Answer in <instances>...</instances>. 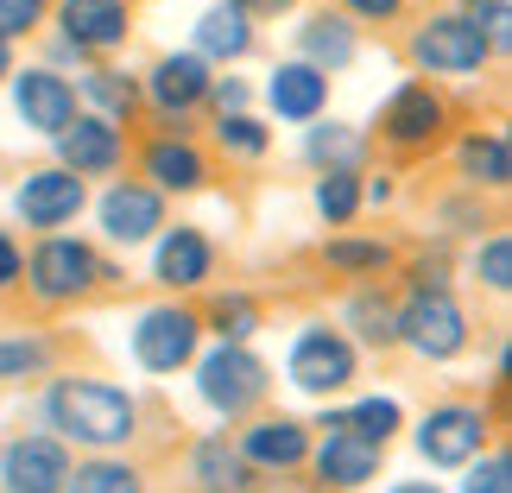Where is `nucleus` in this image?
Segmentation results:
<instances>
[{"label":"nucleus","instance_id":"nucleus-30","mask_svg":"<svg viewBox=\"0 0 512 493\" xmlns=\"http://www.w3.org/2000/svg\"><path fill=\"white\" fill-rule=\"evenodd\" d=\"M64 493H146V475L121 456H89V462L70 468Z\"/></svg>","mask_w":512,"mask_h":493},{"label":"nucleus","instance_id":"nucleus-8","mask_svg":"<svg viewBox=\"0 0 512 493\" xmlns=\"http://www.w3.org/2000/svg\"><path fill=\"white\" fill-rule=\"evenodd\" d=\"M285 373H291V386H298V392H310V399H329V392H342V386L354 380V342H348L342 329L317 323V329H304L298 342H291Z\"/></svg>","mask_w":512,"mask_h":493},{"label":"nucleus","instance_id":"nucleus-24","mask_svg":"<svg viewBox=\"0 0 512 493\" xmlns=\"http://www.w3.org/2000/svg\"><path fill=\"white\" fill-rule=\"evenodd\" d=\"M190 481L203 493H253V468L234 456L228 437H203L196 456H190Z\"/></svg>","mask_w":512,"mask_h":493},{"label":"nucleus","instance_id":"nucleus-37","mask_svg":"<svg viewBox=\"0 0 512 493\" xmlns=\"http://www.w3.org/2000/svg\"><path fill=\"white\" fill-rule=\"evenodd\" d=\"M475 279H481L487 291H506V285H512V241H506V234H494V241L475 253Z\"/></svg>","mask_w":512,"mask_h":493},{"label":"nucleus","instance_id":"nucleus-29","mask_svg":"<svg viewBox=\"0 0 512 493\" xmlns=\"http://www.w3.org/2000/svg\"><path fill=\"white\" fill-rule=\"evenodd\" d=\"M83 102L95 108V121L121 127L127 114L140 108V83H133L127 70H89V76H83Z\"/></svg>","mask_w":512,"mask_h":493},{"label":"nucleus","instance_id":"nucleus-41","mask_svg":"<svg viewBox=\"0 0 512 493\" xmlns=\"http://www.w3.org/2000/svg\"><path fill=\"white\" fill-rule=\"evenodd\" d=\"M19 266H26V253H19V241L7 228H0V291H13L19 285Z\"/></svg>","mask_w":512,"mask_h":493},{"label":"nucleus","instance_id":"nucleus-1","mask_svg":"<svg viewBox=\"0 0 512 493\" xmlns=\"http://www.w3.org/2000/svg\"><path fill=\"white\" fill-rule=\"evenodd\" d=\"M45 418H51V430H57L64 449L83 443V449H95V456H108V449L140 437V405H133V392H121L114 380H83V373L51 380Z\"/></svg>","mask_w":512,"mask_h":493},{"label":"nucleus","instance_id":"nucleus-7","mask_svg":"<svg viewBox=\"0 0 512 493\" xmlns=\"http://www.w3.org/2000/svg\"><path fill=\"white\" fill-rule=\"evenodd\" d=\"M487 449V411L468 405V399H443L424 411L418 424V456L430 468H468Z\"/></svg>","mask_w":512,"mask_h":493},{"label":"nucleus","instance_id":"nucleus-42","mask_svg":"<svg viewBox=\"0 0 512 493\" xmlns=\"http://www.w3.org/2000/svg\"><path fill=\"white\" fill-rule=\"evenodd\" d=\"M399 7L405 0H342V19L354 13V19H399Z\"/></svg>","mask_w":512,"mask_h":493},{"label":"nucleus","instance_id":"nucleus-43","mask_svg":"<svg viewBox=\"0 0 512 493\" xmlns=\"http://www.w3.org/2000/svg\"><path fill=\"white\" fill-rule=\"evenodd\" d=\"M234 7H241L247 19H279V13L298 7V0H234Z\"/></svg>","mask_w":512,"mask_h":493},{"label":"nucleus","instance_id":"nucleus-25","mask_svg":"<svg viewBox=\"0 0 512 493\" xmlns=\"http://www.w3.org/2000/svg\"><path fill=\"white\" fill-rule=\"evenodd\" d=\"M456 165H462V184H468V190H506V184H512L506 133H468L462 152H456Z\"/></svg>","mask_w":512,"mask_h":493},{"label":"nucleus","instance_id":"nucleus-12","mask_svg":"<svg viewBox=\"0 0 512 493\" xmlns=\"http://www.w3.org/2000/svg\"><path fill=\"white\" fill-rule=\"evenodd\" d=\"M70 468L76 462L57 437H13L0 449V481H7V493H64Z\"/></svg>","mask_w":512,"mask_h":493},{"label":"nucleus","instance_id":"nucleus-39","mask_svg":"<svg viewBox=\"0 0 512 493\" xmlns=\"http://www.w3.org/2000/svg\"><path fill=\"white\" fill-rule=\"evenodd\" d=\"M411 291H449V253H418L411 260Z\"/></svg>","mask_w":512,"mask_h":493},{"label":"nucleus","instance_id":"nucleus-5","mask_svg":"<svg viewBox=\"0 0 512 493\" xmlns=\"http://www.w3.org/2000/svg\"><path fill=\"white\" fill-rule=\"evenodd\" d=\"M399 342H411L424 361H456L468 348V310L449 291H411L399 304Z\"/></svg>","mask_w":512,"mask_h":493},{"label":"nucleus","instance_id":"nucleus-32","mask_svg":"<svg viewBox=\"0 0 512 493\" xmlns=\"http://www.w3.org/2000/svg\"><path fill=\"white\" fill-rule=\"evenodd\" d=\"M209 329L222 335V342L247 348V335L260 329V304H253L247 291H215V298H209Z\"/></svg>","mask_w":512,"mask_h":493},{"label":"nucleus","instance_id":"nucleus-26","mask_svg":"<svg viewBox=\"0 0 512 493\" xmlns=\"http://www.w3.org/2000/svg\"><path fill=\"white\" fill-rule=\"evenodd\" d=\"M304 159L317 165L323 177H329V171H361L367 140H361L354 127H342V121H310V133H304Z\"/></svg>","mask_w":512,"mask_h":493},{"label":"nucleus","instance_id":"nucleus-9","mask_svg":"<svg viewBox=\"0 0 512 493\" xmlns=\"http://www.w3.org/2000/svg\"><path fill=\"white\" fill-rule=\"evenodd\" d=\"M443 127H449V102L430 83H405V89H392L386 95V108H380V133L392 146H405V152H424V146H437L443 140Z\"/></svg>","mask_w":512,"mask_h":493},{"label":"nucleus","instance_id":"nucleus-17","mask_svg":"<svg viewBox=\"0 0 512 493\" xmlns=\"http://www.w3.org/2000/svg\"><path fill=\"white\" fill-rule=\"evenodd\" d=\"M57 152H64L70 177H108V171H121L127 140H121V127L95 121V114H76V121L57 133Z\"/></svg>","mask_w":512,"mask_h":493},{"label":"nucleus","instance_id":"nucleus-28","mask_svg":"<svg viewBox=\"0 0 512 493\" xmlns=\"http://www.w3.org/2000/svg\"><path fill=\"white\" fill-rule=\"evenodd\" d=\"M342 323H348L354 335H361L367 348H392V342H399V304H392L380 285L354 291V298H348V310H342Z\"/></svg>","mask_w":512,"mask_h":493},{"label":"nucleus","instance_id":"nucleus-13","mask_svg":"<svg viewBox=\"0 0 512 493\" xmlns=\"http://www.w3.org/2000/svg\"><path fill=\"white\" fill-rule=\"evenodd\" d=\"M234 456H241L253 475H291L310 456V430L298 418H253L241 437H234Z\"/></svg>","mask_w":512,"mask_h":493},{"label":"nucleus","instance_id":"nucleus-27","mask_svg":"<svg viewBox=\"0 0 512 493\" xmlns=\"http://www.w3.org/2000/svg\"><path fill=\"white\" fill-rule=\"evenodd\" d=\"M399 399H354L348 411H329L323 430H348L354 443H373V449H386L392 443V430H399Z\"/></svg>","mask_w":512,"mask_h":493},{"label":"nucleus","instance_id":"nucleus-35","mask_svg":"<svg viewBox=\"0 0 512 493\" xmlns=\"http://www.w3.org/2000/svg\"><path fill=\"white\" fill-rule=\"evenodd\" d=\"M215 140H222V152H234V159H266L272 127H260L253 114H222V121H215Z\"/></svg>","mask_w":512,"mask_h":493},{"label":"nucleus","instance_id":"nucleus-3","mask_svg":"<svg viewBox=\"0 0 512 493\" xmlns=\"http://www.w3.org/2000/svg\"><path fill=\"white\" fill-rule=\"evenodd\" d=\"M196 392H203V405L215 418H247V411H260V399L272 392V367L260 361L253 348H209L203 361H196Z\"/></svg>","mask_w":512,"mask_h":493},{"label":"nucleus","instance_id":"nucleus-15","mask_svg":"<svg viewBox=\"0 0 512 493\" xmlns=\"http://www.w3.org/2000/svg\"><path fill=\"white\" fill-rule=\"evenodd\" d=\"M209 272H215V241L203 228H165L159 234V247H152V279H159L165 291H196V285H209Z\"/></svg>","mask_w":512,"mask_h":493},{"label":"nucleus","instance_id":"nucleus-11","mask_svg":"<svg viewBox=\"0 0 512 493\" xmlns=\"http://www.w3.org/2000/svg\"><path fill=\"white\" fill-rule=\"evenodd\" d=\"M13 108H19V121H26L32 133H45V140H57L76 114V83L70 76H57L51 64H38V70H13Z\"/></svg>","mask_w":512,"mask_h":493},{"label":"nucleus","instance_id":"nucleus-14","mask_svg":"<svg viewBox=\"0 0 512 493\" xmlns=\"http://www.w3.org/2000/svg\"><path fill=\"white\" fill-rule=\"evenodd\" d=\"M57 32L83 57L114 51V45H127V32H133V7L127 0H57Z\"/></svg>","mask_w":512,"mask_h":493},{"label":"nucleus","instance_id":"nucleus-6","mask_svg":"<svg viewBox=\"0 0 512 493\" xmlns=\"http://www.w3.org/2000/svg\"><path fill=\"white\" fill-rule=\"evenodd\" d=\"M196 342H203V317L184 304H152L133 323V361L146 373H177L196 361Z\"/></svg>","mask_w":512,"mask_h":493},{"label":"nucleus","instance_id":"nucleus-2","mask_svg":"<svg viewBox=\"0 0 512 493\" xmlns=\"http://www.w3.org/2000/svg\"><path fill=\"white\" fill-rule=\"evenodd\" d=\"M19 279H26V291L38 304H76V298H89L102 279H114V272L102 266V253H95L89 241H76V234H45L32 253H26V266H19Z\"/></svg>","mask_w":512,"mask_h":493},{"label":"nucleus","instance_id":"nucleus-21","mask_svg":"<svg viewBox=\"0 0 512 493\" xmlns=\"http://www.w3.org/2000/svg\"><path fill=\"white\" fill-rule=\"evenodd\" d=\"M354 51H361V38H354V26H348L342 13H310L304 26H298V64L323 70V76L348 70Z\"/></svg>","mask_w":512,"mask_h":493},{"label":"nucleus","instance_id":"nucleus-31","mask_svg":"<svg viewBox=\"0 0 512 493\" xmlns=\"http://www.w3.org/2000/svg\"><path fill=\"white\" fill-rule=\"evenodd\" d=\"M51 361H57L51 335H7L0 342V380H38V373H51Z\"/></svg>","mask_w":512,"mask_h":493},{"label":"nucleus","instance_id":"nucleus-36","mask_svg":"<svg viewBox=\"0 0 512 493\" xmlns=\"http://www.w3.org/2000/svg\"><path fill=\"white\" fill-rule=\"evenodd\" d=\"M462 493H512V456H506V449H487V456L468 462Z\"/></svg>","mask_w":512,"mask_h":493},{"label":"nucleus","instance_id":"nucleus-47","mask_svg":"<svg viewBox=\"0 0 512 493\" xmlns=\"http://www.w3.org/2000/svg\"><path fill=\"white\" fill-rule=\"evenodd\" d=\"M272 493H298V487H285V481H279V487H272ZM310 493H317V487H310Z\"/></svg>","mask_w":512,"mask_h":493},{"label":"nucleus","instance_id":"nucleus-20","mask_svg":"<svg viewBox=\"0 0 512 493\" xmlns=\"http://www.w3.org/2000/svg\"><path fill=\"white\" fill-rule=\"evenodd\" d=\"M266 102H272V114H279V121H298V127H310V121H323V108H329V76L291 57V64H279V70H272V83H266Z\"/></svg>","mask_w":512,"mask_h":493},{"label":"nucleus","instance_id":"nucleus-23","mask_svg":"<svg viewBox=\"0 0 512 493\" xmlns=\"http://www.w3.org/2000/svg\"><path fill=\"white\" fill-rule=\"evenodd\" d=\"M253 51V19L234 7V0H215V7L196 19V57H215V64H234V57Z\"/></svg>","mask_w":512,"mask_h":493},{"label":"nucleus","instance_id":"nucleus-10","mask_svg":"<svg viewBox=\"0 0 512 493\" xmlns=\"http://www.w3.org/2000/svg\"><path fill=\"white\" fill-rule=\"evenodd\" d=\"M89 203V190H83V177H70L64 165H45V171H26V184L13 190V209H19V222L26 228H45L57 234L64 222H76Z\"/></svg>","mask_w":512,"mask_h":493},{"label":"nucleus","instance_id":"nucleus-16","mask_svg":"<svg viewBox=\"0 0 512 493\" xmlns=\"http://www.w3.org/2000/svg\"><path fill=\"white\" fill-rule=\"evenodd\" d=\"M165 228V196L152 184H114L102 196V234L114 247H140Z\"/></svg>","mask_w":512,"mask_h":493},{"label":"nucleus","instance_id":"nucleus-38","mask_svg":"<svg viewBox=\"0 0 512 493\" xmlns=\"http://www.w3.org/2000/svg\"><path fill=\"white\" fill-rule=\"evenodd\" d=\"M38 19H45V0H0V38H7V45L19 32H32Z\"/></svg>","mask_w":512,"mask_h":493},{"label":"nucleus","instance_id":"nucleus-18","mask_svg":"<svg viewBox=\"0 0 512 493\" xmlns=\"http://www.w3.org/2000/svg\"><path fill=\"white\" fill-rule=\"evenodd\" d=\"M209 83H215V76H209V64L196 51H165L159 64H152V76H146V95L177 121V133H184V114L209 95Z\"/></svg>","mask_w":512,"mask_h":493},{"label":"nucleus","instance_id":"nucleus-19","mask_svg":"<svg viewBox=\"0 0 512 493\" xmlns=\"http://www.w3.org/2000/svg\"><path fill=\"white\" fill-rule=\"evenodd\" d=\"M380 456H386V449L354 443L348 430H323V443H317V493H354V487H367L373 475H380Z\"/></svg>","mask_w":512,"mask_h":493},{"label":"nucleus","instance_id":"nucleus-44","mask_svg":"<svg viewBox=\"0 0 512 493\" xmlns=\"http://www.w3.org/2000/svg\"><path fill=\"white\" fill-rule=\"evenodd\" d=\"M386 493H443L437 481H399V487H386Z\"/></svg>","mask_w":512,"mask_h":493},{"label":"nucleus","instance_id":"nucleus-46","mask_svg":"<svg viewBox=\"0 0 512 493\" xmlns=\"http://www.w3.org/2000/svg\"><path fill=\"white\" fill-rule=\"evenodd\" d=\"M462 7H468V13H481V7H494V0H462Z\"/></svg>","mask_w":512,"mask_h":493},{"label":"nucleus","instance_id":"nucleus-34","mask_svg":"<svg viewBox=\"0 0 512 493\" xmlns=\"http://www.w3.org/2000/svg\"><path fill=\"white\" fill-rule=\"evenodd\" d=\"M323 260L336 272H348V279H380V272L392 266V247L386 241H329Z\"/></svg>","mask_w":512,"mask_h":493},{"label":"nucleus","instance_id":"nucleus-33","mask_svg":"<svg viewBox=\"0 0 512 493\" xmlns=\"http://www.w3.org/2000/svg\"><path fill=\"white\" fill-rule=\"evenodd\" d=\"M317 215H323L329 228L354 222V215H361V171H329V177H317Z\"/></svg>","mask_w":512,"mask_h":493},{"label":"nucleus","instance_id":"nucleus-45","mask_svg":"<svg viewBox=\"0 0 512 493\" xmlns=\"http://www.w3.org/2000/svg\"><path fill=\"white\" fill-rule=\"evenodd\" d=\"M7 76H13V45L0 38V83H7Z\"/></svg>","mask_w":512,"mask_h":493},{"label":"nucleus","instance_id":"nucleus-22","mask_svg":"<svg viewBox=\"0 0 512 493\" xmlns=\"http://www.w3.org/2000/svg\"><path fill=\"white\" fill-rule=\"evenodd\" d=\"M146 177H152V190H203L209 184V159L196 152L184 133H165V140H152L146 146Z\"/></svg>","mask_w":512,"mask_h":493},{"label":"nucleus","instance_id":"nucleus-4","mask_svg":"<svg viewBox=\"0 0 512 493\" xmlns=\"http://www.w3.org/2000/svg\"><path fill=\"white\" fill-rule=\"evenodd\" d=\"M411 64L430 70V76H468L481 70L494 45H487V32L475 26V13H430L418 32H411Z\"/></svg>","mask_w":512,"mask_h":493},{"label":"nucleus","instance_id":"nucleus-40","mask_svg":"<svg viewBox=\"0 0 512 493\" xmlns=\"http://www.w3.org/2000/svg\"><path fill=\"white\" fill-rule=\"evenodd\" d=\"M209 102L222 108V114H247V83H241V76H215V83H209Z\"/></svg>","mask_w":512,"mask_h":493}]
</instances>
